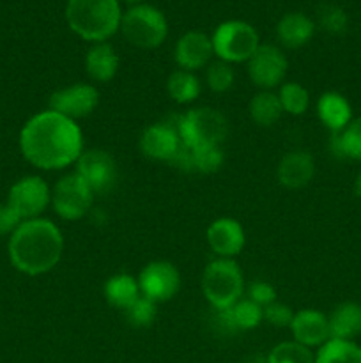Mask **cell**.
I'll return each instance as SVG.
<instances>
[{
	"label": "cell",
	"mask_w": 361,
	"mask_h": 363,
	"mask_svg": "<svg viewBox=\"0 0 361 363\" xmlns=\"http://www.w3.org/2000/svg\"><path fill=\"white\" fill-rule=\"evenodd\" d=\"M20 147L25 160L38 169L60 170L80 158L84 137L76 121L46 110L25 123L20 133Z\"/></svg>",
	"instance_id": "1"
},
{
	"label": "cell",
	"mask_w": 361,
	"mask_h": 363,
	"mask_svg": "<svg viewBox=\"0 0 361 363\" xmlns=\"http://www.w3.org/2000/svg\"><path fill=\"white\" fill-rule=\"evenodd\" d=\"M64 238L59 227L46 218L25 220L11 234L9 259L25 275H42L59 264Z\"/></svg>",
	"instance_id": "2"
},
{
	"label": "cell",
	"mask_w": 361,
	"mask_h": 363,
	"mask_svg": "<svg viewBox=\"0 0 361 363\" xmlns=\"http://www.w3.org/2000/svg\"><path fill=\"white\" fill-rule=\"evenodd\" d=\"M67 25L85 41L105 43L120 28L119 0H67Z\"/></svg>",
	"instance_id": "3"
},
{
	"label": "cell",
	"mask_w": 361,
	"mask_h": 363,
	"mask_svg": "<svg viewBox=\"0 0 361 363\" xmlns=\"http://www.w3.org/2000/svg\"><path fill=\"white\" fill-rule=\"evenodd\" d=\"M170 123L188 147L200 145H222L229 133V124L222 112L209 106L188 110L183 116H172Z\"/></svg>",
	"instance_id": "4"
},
{
	"label": "cell",
	"mask_w": 361,
	"mask_h": 363,
	"mask_svg": "<svg viewBox=\"0 0 361 363\" xmlns=\"http://www.w3.org/2000/svg\"><path fill=\"white\" fill-rule=\"evenodd\" d=\"M202 291L212 308L232 307L244 291L243 273L234 259H216L202 273Z\"/></svg>",
	"instance_id": "5"
},
{
	"label": "cell",
	"mask_w": 361,
	"mask_h": 363,
	"mask_svg": "<svg viewBox=\"0 0 361 363\" xmlns=\"http://www.w3.org/2000/svg\"><path fill=\"white\" fill-rule=\"evenodd\" d=\"M120 32L130 45L151 50L165 41L168 25L161 11L147 4H138L122 14Z\"/></svg>",
	"instance_id": "6"
},
{
	"label": "cell",
	"mask_w": 361,
	"mask_h": 363,
	"mask_svg": "<svg viewBox=\"0 0 361 363\" xmlns=\"http://www.w3.org/2000/svg\"><path fill=\"white\" fill-rule=\"evenodd\" d=\"M212 50L223 62H248L258 48V34L250 23L230 20L218 25L211 38Z\"/></svg>",
	"instance_id": "7"
},
{
	"label": "cell",
	"mask_w": 361,
	"mask_h": 363,
	"mask_svg": "<svg viewBox=\"0 0 361 363\" xmlns=\"http://www.w3.org/2000/svg\"><path fill=\"white\" fill-rule=\"evenodd\" d=\"M94 191L76 172L60 177L52 191V204L62 220H80L91 211Z\"/></svg>",
	"instance_id": "8"
},
{
	"label": "cell",
	"mask_w": 361,
	"mask_h": 363,
	"mask_svg": "<svg viewBox=\"0 0 361 363\" xmlns=\"http://www.w3.org/2000/svg\"><path fill=\"white\" fill-rule=\"evenodd\" d=\"M52 202V190L39 176L21 177L11 186L7 204L18 213L21 220L39 218Z\"/></svg>",
	"instance_id": "9"
},
{
	"label": "cell",
	"mask_w": 361,
	"mask_h": 363,
	"mask_svg": "<svg viewBox=\"0 0 361 363\" xmlns=\"http://www.w3.org/2000/svg\"><path fill=\"white\" fill-rule=\"evenodd\" d=\"M138 287L142 296L149 298L154 303H161L172 300L179 293L180 275L172 262H149L138 275Z\"/></svg>",
	"instance_id": "10"
},
{
	"label": "cell",
	"mask_w": 361,
	"mask_h": 363,
	"mask_svg": "<svg viewBox=\"0 0 361 363\" xmlns=\"http://www.w3.org/2000/svg\"><path fill=\"white\" fill-rule=\"evenodd\" d=\"M74 172L88 184L94 195L106 194L117 183V163L110 152L103 149L84 151L76 160Z\"/></svg>",
	"instance_id": "11"
},
{
	"label": "cell",
	"mask_w": 361,
	"mask_h": 363,
	"mask_svg": "<svg viewBox=\"0 0 361 363\" xmlns=\"http://www.w3.org/2000/svg\"><path fill=\"white\" fill-rule=\"evenodd\" d=\"M285 55L275 45H260L248 60V74L251 82L262 91H271L278 87L287 74Z\"/></svg>",
	"instance_id": "12"
},
{
	"label": "cell",
	"mask_w": 361,
	"mask_h": 363,
	"mask_svg": "<svg viewBox=\"0 0 361 363\" xmlns=\"http://www.w3.org/2000/svg\"><path fill=\"white\" fill-rule=\"evenodd\" d=\"M99 92L94 85L74 84L59 89L50 96V110L71 121L91 116L98 106Z\"/></svg>",
	"instance_id": "13"
},
{
	"label": "cell",
	"mask_w": 361,
	"mask_h": 363,
	"mask_svg": "<svg viewBox=\"0 0 361 363\" xmlns=\"http://www.w3.org/2000/svg\"><path fill=\"white\" fill-rule=\"evenodd\" d=\"M180 147H183V140L168 119L147 126L140 137L142 152L149 160H156V162L170 163Z\"/></svg>",
	"instance_id": "14"
},
{
	"label": "cell",
	"mask_w": 361,
	"mask_h": 363,
	"mask_svg": "<svg viewBox=\"0 0 361 363\" xmlns=\"http://www.w3.org/2000/svg\"><path fill=\"white\" fill-rule=\"evenodd\" d=\"M212 53V41L207 34L200 30H190L177 41L173 57L180 69L197 71L209 64Z\"/></svg>",
	"instance_id": "15"
},
{
	"label": "cell",
	"mask_w": 361,
	"mask_h": 363,
	"mask_svg": "<svg viewBox=\"0 0 361 363\" xmlns=\"http://www.w3.org/2000/svg\"><path fill=\"white\" fill-rule=\"evenodd\" d=\"M214 323L223 333H236L253 330L264 319V308L251 300H239L227 308H212Z\"/></svg>",
	"instance_id": "16"
},
{
	"label": "cell",
	"mask_w": 361,
	"mask_h": 363,
	"mask_svg": "<svg viewBox=\"0 0 361 363\" xmlns=\"http://www.w3.org/2000/svg\"><path fill=\"white\" fill-rule=\"evenodd\" d=\"M289 328L292 332L294 340L310 347V350L311 347H321L322 344L331 339L329 337L328 315L314 311V308H304V311L296 312Z\"/></svg>",
	"instance_id": "17"
},
{
	"label": "cell",
	"mask_w": 361,
	"mask_h": 363,
	"mask_svg": "<svg viewBox=\"0 0 361 363\" xmlns=\"http://www.w3.org/2000/svg\"><path fill=\"white\" fill-rule=\"evenodd\" d=\"M207 243L219 259H234L244 247V230L234 218H218L209 225Z\"/></svg>",
	"instance_id": "18"
},
{
	"label": "cell",
	"mask_w": 361,
	"mask_h": 363,
	"mask_svg": "<svg viewBox=\"0 0 361 363\" xmlns=\"http://www.w3.org/2000/svg\"><path fill=\"white\" fill-rule=\"evenodd\" d=\"M315 174V162L310 152L290 151L280 160L276 177L280 184L289 190H299L311 181Z\"/></svg>",
	"instance_id": "19"
},
{
	"label": "cell",
	"mask_w": 361,
	"mask_h": 363,
	"mask_svg": "<svg viewBox=\"0 0 361 363\" xmlns=\"http://www.w3.org/2000/svg\"><path fill=\"white\" fill-rule=\"evenodd\" d=\"M329 337L340 340H354L361 335V305L356 301H343L328 315Z\"/></svg>",
	"instance_id": "20"
},
{
	"label": "cell",
	"mask_w": 361,
	"mask_h": 363,
	"mask_svg": "<svg viewBox=\"0 0 361 363\" xmlns=\"http://www.w3.org/2000/svg\"><path fill=\"white\" fill-rule=\"evenodd\" d=\"M317 116L331 133L342 131L353 121V108L340 92H324L317 101Z\"/></svg>",
	"instance_id": "21"
},
{
	"label": "cell",
	"mask_w": 361,
	"mask_h": 363,
	"mask_svg": "<svg viewBox=\"0 0 361 363\" xmlns=\"http://www.w3.org/2000/svg\"><path fill=\"white\" fill-rule=\"evenodd\" d=\"M85 69L91 80L110 82L119 69V55L108 43H94L85 57Z\"/></svg>",
	"instance_id": "22"
},
{
	"label": "cell",
	"mask_w": 361,
	"mask_h": 363,
	"mask_svg": "<svg viewBox=\"0 0 361 363\" xmlns=\"http://www.w3.org/2000/svg\"><path fill=\"white\" fill-rule=\"evenodd\" d=\"M315 25L306 14L289 13L276 25V35L287 48H301L311 39Z\"/></svg>",
	"instance_id": "23"
},
{
	"label": "cell",
	"mask_w": 361,
	"mask_h": 363,
	"mask_svg": "<svg viewBox=\"0 0 361 363\" xmlns=\"http://www.w3.org/2000/svg\"><path fill=\"white\" fill-rule=\"evenodd\" d=\"M329 149L336 158L361 162V117L350 121L342 131L331 133Z\"/></svg>",
	"instance_id": "24"
},
{
	"label": "cell",
	"mask_w": 361,
	"mask_h": 363,
	"mask_svg": "<svg viewBox=\"0 0 361 363\" xmlns=\"http://www.w3.org/2000/svg\"><path fill=\"white\" fill-rule=\"evenodd\" d=\"M105 298L112 307L119 311H126L131 303L138 300L140 296V287L138 280L127 273H119L106 280L105 284Z\"/></svg>",
	"instance_id": "25"
},
{
	"label": "cell",
	"mask_w": 361,
	"mask_h": 363,
	"mask_svg": "<svg viewBox=\"0 0 361 363\" xmlns=\"http://www.w3.org/2000/svg\"><path fill=\"white\" fill-rule=\"evenodd\" d=\"M283 108L278 94L271 91H260L250 101V117L258 126L269 128L276 124L282 117Z\"/></svg>",
	"instance_id": "26"
},
{
	"label": "cell",
	"mask_w": 361,
	"mask_h": 363,
	"mask_svg": "<svg viewBox=\"0 0 361 363\" xmlns=\"http://www.w3.org/2000/svg\"><path fill=\"white\" fill-rule=\"evenodd\" d=\"M315 363H361V346L354 340L329 339L319 347Z\"/></svg>",
	"instance_id": "27"
},
{
	"label": "cell",
	"mask_w": 361,
	"mask_h": 363,
	"mask_svg": "<svg viewBox=\"0 0 361 363\" xmlns=\"http://www.w3.org/2000/svg\"><path fill=\"white\" fill-rule=\"evenodd\" d=\"M166 89H168V94L173 101L186 105V103L195 101L198 98V94H200V82H198V78L191 71L177 69L168 77Z\"/></svg>",
	"instance_id": "28"
},
{
	"label": "cell",
	"mask_w": 361,
	"mask_h": 363,
	"mask_svg": "<svg viewBox=\"0 0 361 363\" xmlns=\"http://www.w3.org/2000/svg\"><path fill=\"white\" fill-rule=\"evenodd\" d=\"M269 363H315V354L310 347L296 342V340H287L280 342L269 351Z\"/></svg>",
	"instance_id": "29"
},
{
	"label": "cell",
	"mask_w": 361,
	"mask_h": 363,
	"mask_svg": "<svg viewBox=\"0 0 361 363\" xmlns=\"http://www.w3.org/2000/svg\"><path fill=\"white\" fill-rule=\"evenodd\" d=\"M278 98L283 112L290 113V116H303L310 106V94L303 85L296 84V82L283 84Z\"/></svg>",
	"instance_id": "30"
},
{
	"label": "cell",
	"mask_w": 361,
	"mask_h": 363,
	"mask_svg": "<svg viewBox=\"0 0 361 363\" xmlns=\"http://www.w3.org/2000/svg\"><path fill=\"white\" fill-rule=\"evenodd\" d=\"M190 149L193 172L212 174L223 165V151L219 145H200V147Z\"/></svg>",
	"instance_id": "31"
},
{
	"label": "cell",
	"mask_w": 361,
	"mask_h": 363,
	"mask_svg": "<svg viewBox=\"0 0 361 363\" xmlns=\"http://www.w3.org/2000/svg\"><path fill=\"white\" fill-rule=\"evenodd\" d=\"M156 305L158 303H154L152 300H149V298L140 294L134 303H131L126 311H122L124 319L133 328H149L156 321V314H158Z\"/></svg>",
	"instance_id": "32"
},
{
	"label": "cell",
	"mask_w": 361,
	"mask_h": 363,
	"mask_svg": "<svg viewBox=\"0 0 361 363\" xmlns=\"http://www.w3.org/2000/svg\"><path fill=\"white\" fill-rule=\"evenodd\" d=\"M234 78H236V73L229 62L218 60V62H212L207 66L205 80H207L211 91L227 92L234 85Z\"/></svg>",
	"instance_id": "33"
},
{
	"label": "cell",
	"mask_w": 361,
	"mask_h": 363,
	"mask_svg": "<svg viewBox=\"0 0 361 363\" xmlns=\"http://www.w3.org/2000/svg\"><path fill=\"white\" fill-rule=\"evenodd\" d=\"M319 23L324 30L331 32V34H342L347 28V14L340 9L338 6L333 4H324L319 7Z\"/></svg>",
	"instance_id": "34"
},
{
	"label": "cell",
	"mask_w": 361,
	"mask_h": 363,
	"mask_svg": "<svg viewBox=\"0 0 361 363\" xmlns=\"http://www.w3.org/2000/svg\"><path fill=\"white\" fill-rule=\"evenodd\" d=\"M264 319L269 325L276 326V328H285V326H290V323H292L294 312L289 305L275 301V303L264 307Z\"/></svg>",
	"instance_id": "35"
},
{
	"label": "cell",
	"mask_w": 361,
	"mask_h": 363,
	"mask_svg": "<svg viewBox=\"0 0 361 363\" xmlns=\"http://www.w3.org/2000/svg\"><path fill=\"white\" fill-rule=\"evenodd\" d=\"M248 300L257 303L258 307H268V305L275 303L276 301V291L265 280H255L250 287H248Z\"/></svg>",
	"instance_id": "36"
},
{
	"label": "cell",
	"mask_w": 361,
	"mask_h": 363,
	"mask_svg": "<svg viewBox=\"0 0 361 363\" xmlns=\"http://www.w3.org/2000/svg\"><path fill=\"white\" fill-rule=\"evenodd\" d=\"M21 222L23 220L18 216V213L7 202L6 204H0V236H4V234H13Z\"/></svg>",
	"instance_id": "37"
},
{
	"label": "cell",
	"mask_w": 361,
	"mask_h": 363,
	"mask_svg": "<svg viewBox=\"0 0 361 363\" xmlns=\"http://www.w3.org/2000/svg\"><path fill=\"white\" fill-rule=\"evenodd\" d=\"M244 363H269V362H268V357H264V354H253V357L246 358V362Z\"/></svg>",
	"instance_id": "38"
},
{
	"label": "cell",
	"mask_w": 361,
	"mask_h": 363,
	"mask_svg": "<svg viewBox=\"0 0 361 363\" xmlns=\"http://www.w3.org/2000/svg\"><path fill=\"white\" fill-rule=\"evenodd\" d=\"M354 194H356V197L361 199V172L357 174L356 181H354Z\"/></svg>",
	"instance_id": "39"
},
{
	"label": "cell",
	"mask_w": 361,
	"mask_h": 363,
	"mask_svg": "<svg viewBox=\"0 0 361 363\" xmlns=\"http://www.w3.org/2000/svg\"><path fill=\"white\" fill-rule=\"evenodd\" d=\"M124 2H127V4H137V6H138V4H140L142 0H124Z\"/></svg>",
	"instance_id": "40"
}]
</instances>
